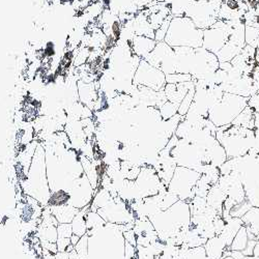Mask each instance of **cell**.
I'll use <instances>...</instances> for the list:
<instances>
[{
    "instance_id": "obj_1",
    "label": "cell",
    "mask_w": 259,
    "mask_h": 259,
    "mask_svg": "<svg viewBox=\"0 0 259 259\" xmlns=\"http://www.w3.org/2000/svg\"><path fill=\"white\" fill-rule=\"evenodd\" d=\"M177 53V73L190 74L193 80H210L219 70L220 61L215 54L204 48H175Z\"/></svg>"
},
{
    "instance_id": "obj_2",
    "label": "cell",
    "mask_w": 259,
    "mask_h": 259,
    "mask_svg": "<svg viewBox=\"0 0 259 259\" xmlns=\"http://www.w3.org/2000/svg\"><path fill=\"white\" fill-rule=\"evenodd\" d=\"M158 232L159 240L162 243L170 237H177L178 234L188 231L191 225V210L189 202L179 200L166 210L148 218Z\"/></svg>"
},
{
    "instance_id": "obj_3",
    "label": "cell",
    "mask_w": 259,
    "mask_h": 259,
    "mask_svg": "<svg viewBox=\"0 0 259 259\" xmlns=\"http://www.w3.org/2000/svg\"><path fill=\"white\" fill-rule=\"evenodd\" d=\"M215 139L225 149L228 160L243 157L249 153L254 146L255 131L230 123L217 128Z\"/></svg>"
},
{
    "instance_id": "obj_4",
    "label": "cell",
    "mask_w": 259,
    "mask_h": 259,
    "mask_svg": "<svg viewBox=\"0 0 259 259\" xmlns=\"http://www.w3.org/2000/svg\"><path fill=\"white\" fill-rule=\"evenodd\" d=\"M164 41L172 48H200L203 41V30L186 17H172Z\"/></svg>"
},
{
    "instance_id": "obj_5",
    "label": "cell",
    "mask_w": 259,
    "mask_h": 259,
    "mask_svg": "<svg viewBox=\"0 0 259 259\" xmlns=\"http://www.w3.org/2000/svg\"><path fill=\"white\" fill-rule=\"evenodd\" d=\"M249 98L224 93L222 99L208 110V119L217 127L230 124L248 106Z\"/></svg>"
},
{
    "instance_id": "obj_6",
    "label": "cell",
    "mask_w": 259,
    "mask_h": 259,
    "mask_svg": "<svg viewBox=\"0 0 259 259\" xmlns=\"http://www.w3.org/2000/svg\"><path fill=\"white\" fill-rule=\"evenodd\" d=\"M223 0H191L186 9L185 16L190 18L202 30L210 27L218 21V15Z\"/></svg>"
},
{
    "instance_id": "obj_7",
    "label": "cell",
    "mask_w": 259,
    "mask_h": 259,
    "mask_svg": "<svg viewBox=\"0 0 259 259\" xmlns=\"http://www.w3.org/2000/svg\"><path fill=\"white\" fill-rule=\"evenodd\" d=\"M200 176L199 172L195 170L178 166L167 188L169 191L176 194L180 200L190 202L195 197L194 188H195Z\"/></svg>"
},
{
    "instance_id": "obj_8",
    "label": "cell",
    "mask_w": 259,
    "mask_h": 259,
    "mask_svg": "<svg viewBox=\"0 0 259 259\" xmlns=\"http://www.w3.org/2000/svg\"><path fill=\"white\" fill-rule=\"evenodd\" d=\"M132 83L136 86H145L155 92H161L166 85V75L145 59H141L133 76Z\"/></svg>"
},
{
    "instance_id": "obj_9",
    "label": "cell",
    "mask_w": 259,
    "mask_h": 259,
    "mask_svg": "<svg viewBox=\"0 0 259 259\" xmlns=\"http://www.w3.org/2000/svg\"><path fill=\"white\" fill-rule=\"evenodd\" d=\"M145 60L165 75L177 73L178 59L176 50L165 41H158L155 49L148 54Z\"/></svg>"
},
{
    "instance_id": "obj_10",
    "label": "cell",
    "mask_w": 259,
    "mask_h": 259,
    "mask_svg": "<svg viewBox=\"0 0 259 259\" xmlns=\"http://www.w3.org/2000/svg\"><path fill=\"white\" fill-rule=\"evenodd\" d=\"M230 25L228 21L218 20L210 27L203 30L202 48L217 54L228 40Z\"/></svg>"
},
{
    "instance_id": "obj_11",
    "label": "cell",
    "mask_w": 259,
    "mask_h": 259,
    "mask_svg": "<svg viewBox=\"0 0 259 259\" xmlns=\"http://www.w3.org/2000/svg\"><path fill=\"white\" fill-rule=\"evenodd\" d=\"M134 182L137 189L138 199L155 196L162 189L166 187L160 180L153 166L141 167L140 174Z\"/></svg>"
},
{
    "instance_id": "obj_12",
    "label": "cell",
    "mask_w": 259,
    "mask_h": 259,
    "mask_svg": "<svg viewBox=\"0 0 259 259\" xmlns=\"http://www.w3.org/2000/svg\"><path fill=\"white\" fill-rule=\"evenodd\" d=\"M217 184L226 193L227 197H230L236 203H241L246 200L243 184L236 175H222L220 176Z\"/></svg>"
},
{
    "instance_id": "obj_13",
    "label": "cell",
    "mask_w": 259,
    "mask_h": 259,
    "mask_svg": "<svg viewBox=\"0 0 259 259\" xmlns=\"http://www.w3.org/2000/svg\"><path fill=\"white\" fill-rule=\"evenodd\" d=\"M76 89H77L78 101L94 111V107H95V104L98 98V93L100 90L99 80L94 82H88V81H83L79 79L76 82Z\"/></svg>"
},
{
    "instance_id": "obj_14",
    "label": "cell",
    "mask_w": 259,
    "mask_h": 259,
    "mask_svg": "<svg viewBox=\"0 0 259 259\" xmlns=\"http://www.w3.org/2000/svg\"><path fill=\"white\" fill-rule=\"evenodd\" d=\"M195 86V81L192 80L190 82L185 83H177V84H171L166 83L164 88V94L167 98V101L174 103L180 107L182 101L188 94V92Z\"/></svg>"
},
{
    "instance_id": "obj_15",
    "label": "cell",
    "mask_w": 259,
    "mask_h": 259,
    "mask_svg": "<svg viewBox=\"0 0 259 259\" xmlns=\"http://www.w3.org/2000/svg\"><path fill=\"white\" fill-rule=\"evenodd\" d=\"M157 45L154 38H149L142 35H134L132 38V52L140 59H145Z\"/></svg>"
},
{
    "instance_id": "obj_16",
    "label": "cell",
    "mask_w": 259,
    "mask_h": 259,
    "mask_svg": "<svg viewBox=\"0 0 259 259\" xmlns=\"http://www.w3.org/2000/svg\"><path fill=\"white\" fill-rule=\"evenodd\" d=\"M204 249L207 255V259H222L225 251L229 250L225 242L219 235H215L207 240L204 244Z\"/></svg>"
},
{
    "instance_id": "obj_17",
    "label": "cell",
    "mask_w": 259,
    "mask_h": 259,
    "mask_svg": "<svg viewBox=\"0 0 259 259\" xmlns=\"http://www.w3.org/2000/svg\"><path fill=\"white\" fill-rule=\"evenodd\" d=\"M226 198H227L226 193L219 187V185L217 183L213 184L210 187L207 195L205 197L207 205L213 207L221 215H222V211H223L224 201L226 200Z\"/></svg>"
},
{
    "instance_id": "obj_18",
    "label": "cell",
    "mask_w": 259,
    "mask_h": 259,
    "mask_svg": "<svg viewBox=\"0 0 259 259\" xmlns=\"http://www.w3.org/2000/svg\"><path fill=\"white\" fill-rule=\"evenodd\" d=\"M243 225H244V223L241 218H233V217L225 223V227H224L223 231L219 234V236L225 242V244L228 248L230 247L237 231L241 229V227Z\"/></svg>"
},
{
    "instance_id": "obj_19",
    "label": "cell",
    "mask_w": 259,
    "mask_h": 259,
    "mask_svg": "<svg viewBox=\"0 0 259 259\" xmlns=\"http://www.w3.org/2000/svg\"><path fill=\"white\" fill-rule=\"evenodd\" d=\"M241 219L248 231L255 236L259 233V207L252 206Z\"/></svg>"
},
{
    "instance_id": "obj_20",
    "label": "cell",
    "mask_w": 259,
    "mask_h": 259,
    "mask_svg": "<svg viewBox=\"0 0 259 259\" xmlns=\"http://www.w3.org/2000/svg\"><path fill=\"white\" fill-rule=\"evenodd\" d=\"M72 194L64 190H58L50 194V197L48 200L49 207H61L66 206L68 204H72Z\"/></svg>"
},
{
    "instance_id": "obj_21",
    "label": "cell",
    "mask_w": 259,
    "mask_h": 259,
    "mask_svg": "<svg viewBox=\"0 0 259 259\" xmlns=\"http://www.w3.org/2000/svg\"><path fill=\"white\" fill-rule=\"evenodd\" d=\"M254 114L255 112L249 106H247L245 109L237 115L234 120L231 122L234 125H240L246 128L254 130Z\"/></svg>"
},
{
    "instance_id": "obj_22",
    "label": "cell",
    "mask_w": 259,
    "mask_h": 259,
    "mask_svg": "<svg viewBox=\"0 0 259 259\" xmlns=\"http://www.w3.org/2000/svg\"><path fill=\"white\" fill-rule=\"evenodd\" d=\"M249 241V237H248V231L245 225H243L241 227V229L237 231L236 235L234 236V239L229 247L230 251H244L245 248L247 247Z\"/></svg>"
},
{
    "instance_id": "obj_23",
    "label": "cell",
    "mask_w": 259,
    "mask_h": 259,
    "mask_svg": "<svg viewBox=\"0 0 259 259\" xmlns=\"http://www.w3.org/2000/svg\"><path fill=\"white\" fill-rule=\"evenodd\" d=\"M92 55V48L88 46H79L76 50V57L74 61V68L85 66L90 61Z\"/></svg>"
},
{
    "instance_id": "obj_24",
    "label": "cell",
    "mask_w": 259,
    "mask_h": 259,
    "mask_svg": "<svg viewBox=\"0 0 259 259\" xmlns=\"http://www.w3.org/2000/svg\"><path fill=\"white\" fill-rule=\"evenodd\" d=\"M159 111L161 114V117L163 120H168L171 117H174L178 114L179 112V106L171 103L169 101L165 102L160 108H159Z\"/></svg>"
},
{
    "instance_id": "obj_25",
    "label": "cell",
    "mask_w": 259,
    "mask_h": 259,
    "mask_svg": "<svg viewBox=\"0 0 259 259\" xmlns=\"http://www.w3.org/2000/svg\"><path fill=\"white\" fill-rule=\"evenodd\" d=\"M190 210H191V215L194 214H200L203 213L207 207V203H206V199L203 197H199V196H195L190 202Z\"/></svg>"
},
{
    "instance_id": "obj_26",
    "label": "cell",
    "mask_w": 259,
    "mask_h": 259,
    "mask_svg": "<svg viewBox=\"0 0 259 259\" xmlns=\"http://www.w3.org/2000/svg\"><path fill=\"white\" fill-rule=\"evenodd\" d=\"M258 37H259V27L245 25V39H246L247 45H250L256 48Z\"/></svg>"
},
{
    "instance_id": "obj_27",
    "label": "cell",
    "mask_w": 259,
    "mask_h": 259,
    "mask_svg": "<svg viewBox=\"0 0 259 259\" xmlns=\"http://www.w3.org/2000/svg\"><path fill=\"white\" fill-rule=\"evenodd\" d=\"M194 96H195V86L194 88H192L188 94L186 95V97L184 98V100L182 101L180 107H179V114L182 115V116H185L187 114V112L189 111L190 107L193 103V100H194Z\"/></svg>"
},
{
    "instance_id": "obj_28",
    "label": "cell",
    "mask_w": 259,
    "mask_h": 259,
    "mask_svg": "<svg viewBox=\"0 0 259 259\" xmlns=\"http://www.w3.org/2000/svg\"><path fill=\"white\" fill-rule=\"evenodd\" d=\"M252 207L251 203L248 200H245L241 203H236L229 211L230 215L233 218H242L243 215Z\"/></svg>"
},
{
    "instance_id": "obj_29",
    "label": "cell",
    "mask_w": 259,
    "mask_h": 259,
    "mask_svg": "<svg viewBox=\"0 0 259 259\" xmlns=\"http://www.w3.org/2000/svg\"><path fill=\"white\" fill-rule=\"evenodd\" d=\"M42 51H44L47 63H52L55 56L57 55L56 42L54 40H47L45 42L44 47H42Z\"/></svg>"
},
{
    "instance_id": "obj_30",
    "label": "cell",
    "mask_w": 259,
    "mask_h": 259,
    "mask_svg": "<svg viewBox=\"0 0 259 259\" xmlns=\"http://www.w3.org/2000/svg\"><path fill=\"white\" fill-rule=\"evenodd\" d=\"M184 259H207V255H206L204 246L189 248L185 252Z\"/></svg>"
},
{
    "instance_id": "obj_31",
    "label": "cell",
    "mask_w": 259,
    "mask_h": 259,
    "mask_svg": "<svg viewBox=\"0 0 259 259\" xmlns=\"http://www.w3.org/2000/svg\"><path fill=\"white\" fill-rule=\"evenodd\" d=\"M193 80V77L190 74H183V73H175L166 75V83L177 84V83H185L190 82Z\"/></svg>"
},
{
    "instance_id": "obj_32",
    "label": "cell",
    "mask_w": 259,
    "mask_h": 259,
    "mask_svg": "<svg viewBox=\"0 0 259 259\" xmlns=\"http://www.w3.org/2000/svg\"><path fill=\"white\" fill-rule=\"evenodd\" d=\"M172 19V16H169L164 22L162 23V25L157 29L155 30V40L158 42V41H164L165 39V36H166V33L168 31V27H169V24H170V21Z\"/></svg>"
},
{
    "instance_id": "obj_33",
    "label": "cell",
    "mask_w": 259,
    "mask_h": 259,
    "mask_svg": "<svg viewBox=\"0 0 259 259\" xmlns=\"http://www.w3.org/2000/svg\"><path fill=\"white\" fill-rule=\"evenodd\" d=\"M57 234L58 237H67V239H71L73 234V228L71 223H60L57 226Z\"/></svg>"
},
{
    "instance_id": "obj_34",
    "label": "cell",
    "mask_w": 259,
    "mask_h": 259,
    "mask_svg": "<svg viewBox=\"0 0 259 259\" xmlns=\"http://www.w3.org/2000/svg\"><path fill=\"white\" fill-rule=\"evenodd\" d=\"M123 234V237H124V241L128 244H131L133 246H137V237H136V234L134 232L133 229H128L124 232H122Z\"/></svg>"
},
{
    "instance_id": "obj_35",
    "label": "cell",
    "mask_w": 259,
    "mask_h": 259,
    "mask_svg": "<svg viewBox=\"0 0 259 259\" xmlns=\"http://www.w3.org/2000/svg\"><path fill=\"white\" fill-rule=\"evenodd\" d=\"M212 223H213V227H214V230H215V234L219 235L223 231L226 222L223 220L222 215H218V217L214 218Z\"/></svg>"
},
{
    "instance_id": "obj_36",
    "label": "cell",
    "mask_w": 259,
    "mask_h": 259,
    "mask_svg": "<svg viewBox=\"0 0 259 259\" xmlns=\"http://www.w3.org/2000/svg\"><path fill=\"white\" fill-rule=\"evenodd\" d=\"M256 243H257L256 240H249L248 244H247V247L245 248L244 251H242V253L246 256H253V252H254V248H255Z\"/></svg>"
},
{
    "instance_id": "obj_37",
    "label": "cell",
    "mask_w": 259,
    "mask_h": 259,
    "mask_svg": "<svg viewBox=\"0 0 259 259\" xmlns=\"http://www.w3.org/2000/svg\"><path fill=\"white\" fill-rule=\"evenodd\" d=\"M254 131H255V142H254L253 148H255L259 152V131H257V130H254Z\"/></svg>"
},
{
    "instance_id": "obj_38",
    "label": "cell",
    "mask_w": 259,
    "mask_h": 259,
    "mask_svg": "<svg viewBox=\"0 0 259 259\" xmlns=\"http://www.w3.org/2000/svg\"><path fill=\"white\" fill-rule=\"evenodd\" d=\"M254 130L259 131V112H255L254 114Z\"/></svg>"
},
{
    "instance_id": "obj_39",
    "label": "cell",
    "mask_w": 259,
    "mask_h": 259,
    "mask_svg": "<svg viewBox=\"0 0 259 259\" xmlns=\"http://www.w3.org/2000/svg\"><path fill=\"white\" fill-rule=\"evenodd\" d=\"M253 256L255 257H259V242L256 243L255 248H254V252H253Z\"/></svg>"
},
{
    "instance_id": "obj_40",
    "label": "cell",
    "mask_w": 259,
    "mask_h": 259,
    "mask_svg": "<svg viewBox=\"0 0 259 259\" xmlns=\"http://www.w3.org/2000/svg\"><path fill=\"white\" fill-rule=\"evenodd\" d=\"M256 50H257V51H259V37H258V39H257V46H256Z\"/></svg>"
},
{
    "instance_id": "obj_41",
    "label": "cell",
    "mask_w": 259,
    "mask_h": 259,
    "mask_svg": "<svg viewBox=\"0 0 259 259\" xmlns=\"http://www.w3.org/2000/svg\"><path fill=\"white\" fill-rule=\"evenodd\" d=\"M222 259H234V258H232L231 256H226V257H223Z\"/></svg>"
},
{
    "instance_id": "obj_42",
    "label": "cell",
    "mask_w": 259,
    "mask_h": 259,
    "mask_svg": "<svg viewBox=\"0 0 259 259\" xmlns=\"http://www.w3.org/2000/svg\"><path fill=\"white\" fill-rule=\"evenodd\" d=\"M256 241H257V242H259V233L256 235Z\"/></svg>"
},
{
    "instance_id": "obj_43",
    "label": "cell",
    "mask_w": 259,
    "mask_h": 259,
    "mask_svg": "<svg viewBox=\"0 0 259 259\" xmlns=\"http://www.w3.org/2000/svg\"><path fill=\"white\" fill-rule=\"evenodd\" d=\"M254 259H259V257H255V256H254Z\"/></svg>"
}]
</instances>
